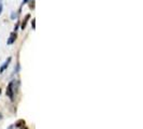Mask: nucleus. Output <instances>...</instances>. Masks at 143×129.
<instances>
[{
  "mask_svg": "<svg viewBox=\"0 0 143 129\" xmlns=\"http://www.w3.org/2000/svg\"><path fill=\"white\" fill-rule=\"evenodd\" d=\"M6 95L9 96L10 100L13 101L14 100V88H13V82H10L8 85V88H6Z\"/></svg>",
  "mask_w": 143,
  "mask_h": 129,
  "instance_id": "obj_1",
  "label": "nucleus"
},
{
  "mask_svg": "<svg viewBox=\"0 0 143 129\" xmlns=\"http://www.w3.org/2000/svg\"><path fill=\"white\" fill-rule=\"evenodd\" d=\"M11 62V57H9V58H6V60L1 64V67H0V73H3V71L9 67V64Z\"/></svg>",
  "mask_w": 143,
  "mask_h": 129,
  "instance_id": "obj_2",
  "label": "nucleus"
},
{
  "mask_svg": "<svg viewBox=\"0 0 143 129\" xmlns=\"http://www.w3.org/2000/svg\"><path fill=\"white\" fill-rule=\"evenodd\" d=\"M16 37H17L16 32H12L11 35H10V38H9V40H8V44H13V43L15 42V40H16Z\"/></svg>",
  "mask_w": 143,
  "mask_h": 129,
  "instance_id": "obj_3",
  "label": "nucleus"
},
{
  "mask_svg": "<svg viewBox=\"0 0 143 129\" xmlns=\"http://www.w3.org/2000/svg\"><path fill=\"white\" fill-rule=\"evenodd\" d=\"M29 18H30V14H27V15L25 16V19L23 20L22 25H20V28H22V30L25 29V27H26V25H27V22H28V19H29Z\"/></svg>",
  "mask_w": 143,
  "mask_h": 129,
  "instance_id": "obj_4",
  "label": "nucleus"
},
{
  "mask_svg": "<svg viewBox=\"0 0 143 129\" xmlns=\"http://www.w3.org/2000/svg\"><path fill=\"white\" fill-rule=\"evenodd\" d=\"M24 125H25V120L24 119H18L17 121H16V123H15V126L16 127H24Z\"/></svg>",
  "mask_w": 143,
  "mask_h": 129,
  "instance_id": "obj_5",
  "label": "nucleus"
},
{
  "mask_svg": "<svg viewBox=\"0 0 143 129\" xmlns=\"http://www.w3.org/2000/svg\"><path fill=\"white\" fill-rule=\"evenodd\" d=\"M15 18H17V14H15V12H13L11 14V19H15Z\"/></svg>",
  "mask_w": 143,
  "mask_h": 129,
  "instance_id": "obj_6",
  "label": "nucleus"
},
{
  "mask_svg": "<svg viewBox=\"0 0 143 129\" xmlns=\"http://www.w3.org/2000/svg\"><path fill=\"white\" fill-rule=\"evenodd\" d=\"M30 1V0H23V2H22V6L25 4V3H27V2H29Z\"/></svg>",
  "mask_w": 143,
  "mask_h": 129,
  "instance_id": "obj_7",
  "label": "nucleus"
},
{
  "mask_svg": "<svg viewBox=\"0 0 143 129\" xmlns=\"http://www.w3.org/2000/svg\"><path fill=\"white\" fill-rule=\"evenodd\" d=\"M31 24H32V28H33V29H34V28H35V26H34V18L31 20Z\"/></svg>",
  "mask_w": 143,
  "mask_h": 129,
  "instance_id": "obj_8",
  "label": "nucleus"
},
{
  "mask_svg": "<svg viewBox=\"0 0 143 129\" xmlns=\"http://www.w3.org/2000/svg\"><path fill=\"white\" fill-rule=\"evenodd\" d=\"M2 12V3H0V14Z\"/></svg>",
  "mask_w": 143,
  "mask_h": 129,
  "instance_id": "obj_9",
  "label": "nucleus"
},
{
  "mask_svg": "<svg viewBox=\"0 0 143 129\" xmlns=\"http://www.w3.org/2000/svg\"><path fill=\"white\" fill-rule=\"evenodd\" d=\"M8 129H13V125H11V126H10V127H9Z\"/></svg>",
  "mask_w": 143,
  "mask_h": 129,
  "instance_id": "obj_10",
  "label": "nucleus"
},
{
  "mask_svg": "<svg viewBox=\"0 0 143 129\" xmlns=\"http://www.w3.org/2000/svg\"><path fill=\"white\" fill-rule=\"evenodd\" d=\"M22 129H28V128H27V127H25V126H24V127H23V128H22Z\"/></svg>",
  "mask_w": 143,
  "mask_h": 129,
  "instance_id": "obj_11",
  "label": "nucleus"
},
{
  "mask_svg": "<svg viewBox=\"0 0 143 129\" xmlns=\"http://www.w3.org/2000/svg\"><path fill=\"white\" fill-rule=\"evenodd\" d=\"M0 95H1V88H0Z\"/></svg>",
  "mask_w": 143,
  "mask_h": 129,
  "instance_id": "obj_12",
  "label": "nucleus"
}]
</instances>
